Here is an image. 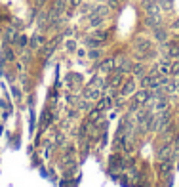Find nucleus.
<instances>
[{"label":"nucleus","mask_w":179,"mask_h":187,"mask_svg":"<svg viewBox=\"0 0 179 187\" xmlns=\"http://www.w3.org/2000/svg\"><path fill=\"white\" fill-rule=\"evenodd\" d=\"M170 73V63H162L160 65V74H168Z\"/></svg>","instance_id":"f257e3e1"},{"label":"nucleus","mask_w":179,"mask_h":187,"mask_svg":"<svg viewBox=\"0 0 179 187\" xmlns=\"http://www.w3.org/2000/svg\"><path fill=\"white\" fill-rule=\"evenodd\" d=\"M67 50H76V42L69 40V42H67Z\"/></svg>","instance_id":"f03ea898"},{"label":"nucleus","mask_w":179,"mask_h":187,"mask_svg":"<svg viewBox=\"0 0 179 187\" xmlns=\"http://www.w3.org/2000/svg\"><path fill=\"white\" fill-rule=\"evenodd\" d=\"M80 4V0H71V6H78Z\"/></svg>","instance_id":"7ed1b4c3"}]
</instances>
